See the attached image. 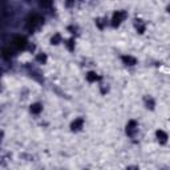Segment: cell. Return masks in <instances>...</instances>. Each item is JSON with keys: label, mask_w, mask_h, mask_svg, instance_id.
<instances>
[{"label": "cell", "mask_w": 170, "mask_h": 170, "mask_svg": "<svg viewBox=\"0 0 170 170\" xmlns=\"http://www.w3.org/2000/svg\"><path fill=\"white\" fill-rule=\"evenodd\" d=\"M167 12H170V5H169V7H167Z\"/></svg>", "instance_id": "17"}, {"label": "cell", "mask_w": 170, "mask_h": 170, "mask_svg": "<svg viewBox=\"0 0 170 170\" xmlns=\"http://www.w3.org/2000/svg\"><path fill=\"white\" fill-rule=\"evenodd\" d=\"M66 46H68V49L69 50H73L74 49V41L72 39L68 40V41H66Z\"/></svg>", "instance_id": "13"}, {"label": "cell", "mask_w": 170, "mask_h": 170, "mask_svg": "<svg viewBox=\"0 0 170 170\" xmlns=\"http://www.w3.org/2000/svg\"><path fill=\"white\" fill-rule=\"evenodd\" d=\"M146 105H147V108H150V109H153L154 108V101L151 100V98H146Z\"/></svg>", "instance_id": "14"}, {"label": "cell", "mask_w": 170, "mask_h": 170, "mask_svg": "<svg viewBox=\"0 0 170 170\" xmlns=\"http://www.w3.org/2000/svg\"><path fill=\"white\" fill-rule=\"evenodd\" d=\"M82 125H84V120L82 118H76V120L72 122V130H80L82 127Z\"/></svg>", "instance_id": "4"}, {"label": "cell", "mask_w": 170, "mask_h": 170, "mask_svg": "<svg viewBox=\"0 0 170 170\" xmlns=\"http://www.w3.org/2000/svg\"><path fill=\"white\" fill-rule=\"evenodd\" d=\"M126 17V13H125L124 11H117L114 12V15H113V19H112V25L113 27H118L122 21H124V19Z\"/></svg>", "instance_id": "2"}, {"label": "cell", "mask_w": 170, "mask_h": 170, "mask_svg": "<svg viewBox=\"0 0 170 170\" xmlns=\"http://www.w3.org/2000/svg\"><path fill=\"white\" fill-rule=\"evenodd\" d=\"M61 41V36L58 35H54L53 37H52V40H50V42H52V44H54V45H56V44H58V42Z\"/></svg>", "instance_id": "11"}, {"label": "cell", "mask_w": 170, "mask_h": 170, "mask_svg": "<svg viewBox=\"0 0 170 170\" xmlns=\"http://www.w3.org/2000/svg\"><path fill=\"white\" fill-rule=\"evenodd\" d=\"M122 61H124V64H126V65H134L135 62H137V60H135L133 56H122Z\"/></svg>", "instance_id": "6"}, {"label": "cell", "mask_w": 170, "mask_h": 170, "mask_svg": "<svg viewBox=\"0 0 170 170\" xmlns=\"http://www.w3.org/2000/svg\"><path fill=\"white\" fill-rule=\"evenodd\" d=\"M13 45L17 48V49H24L25 46H27V39L25 37H23V36H15L13 37Z\"/></svg>", "instance_id": "3"}, {"label": "cell", "mask_w": 170, "mask_h": 170, "mask_svg": "<svg viewBox=\"0 0 170 170\" xmlns=\"http://www.w3.org/2000/svg\"><path fill=\"white\" fill-rule=\"evenodd\" d=\"M36 60L39 62H41V64H44V62L46 61V56L44 53H40V54H37V57H36Z\"/></svg>", "instance_id": "12"}, {"label": "cell", "mask_w": 170, "mask_h": 170, "mask_svg": "<svg viewBox=\"0 0 170 170\" xmlns=\"http://www.w3.org/2000/svg\"><path fill=\"white\" fill-rule=\"evenodd\" d=\"M86 80H88L89 82H96L97 80H98V76H97V73H94V72H89V73L86 74Z\"/></svg>", "instance_id": "8"}, {"label": "cell", "mask_w": 170, "mask_h": 170, "mask_svg": "<svg viewBox=\"0 0 170 170\" xmlns=\"http://www.w3.org/2000/svg\"><path fill=\"white\" fill-rule=\"evenodd\" d=\"M135 127H137V124H135V121H130L129 124L126 125V133L127 134H133L135 131Z\"/></svg>", "instance_id": "5"}, {"label": "cell", "mask_w": 170, "mask_h": 170, "mask_svg": "<svg viewBox=\"0 0 170 170\" xmlns=\"http://www.w3.org/2000/svg\"><path fill=\"white\" fill-rule=\"evenodd\" d=\"M41 21V17H40L37 13H33V15H29V17L27 19V27L28 29H35L37 25Z\"/></svg>", "instance_id": "1"}, {"label": "cell", "mask_w": 170, "mask_h": 170, "mask_svg": "<svg viewBox=\"0 0 170 170\" xmlns=\"http://www.w3.org/2000/svg\"><path fill=\"white\" fill-rule=\"evenodd\" d=\"M138 23H135V27H137V31L139 32V33H143V31H145V25H143L139 20H137Z\"/></svg>", "instance_id": "10"}, {"label": "cell", "mask_w": 170, "mask_h": 170, "mask_svg": "<svg viewBox=\"0 0 170 170\" xmlns=\"http://www.w3.org/2000/svg\"><path fill=\"white\" fill-rule=\"evenodd\" d=\"M157 138H158V141L161 143H165L167 141V134L163 130H158L157 131Z\"/></svg>", "instance_id": "7"}, {"label": "cell", "mask_w": 170, "mask_h": 170, "mask_svg": "<svg viewBox=\"0 0 170 170\" xmlns=\"http://www.w3.org/2000/svg\"><path fill=\"white\" fill-rule=\"evenodd\" d=\"M41 5L42 7H48V5H50V0H41Z\"/></svg>", "instance_id": "16"}, {"label": "cell", "mask_w": 170, "mask_h": 170, "mask_svg": "<svg viewBox=\"0 0 170 170\" xmlns=\"http://www.w3.org/2000/svg\"><path fill=\"white\" fill-rule=\"evenodd\" d=\"M3 53H4L3 56H4L5 58H9V57H11V52H9V49H7V48H4Z\"/></svg>", "instance_id": "15"}, {"label": "cell", "mask_w": 170, "mask_h": 170, "mask_svg": "<svg viewBox=\"0 0 170 170\" xmlns=\"http://www.w3.org/2000/svg\"><path fill=\"white\" fill-rule=\"evenodd\" d=\"M42 106L40 104H32L31 105V112L33 113V114H39L40 112H41Z\"/></svg>", "instance_id": "9"}]
</instances>
